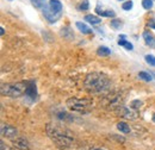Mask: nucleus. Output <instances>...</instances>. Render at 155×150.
Listing matches in <instances>:
<instances>
[{"label":"nucleus","instance_id":"1","mask_svg":"<svg viewBox=\"0 0 155 150\" xmlns=\"http://www.w3.org/2000/svg\"><path fill=\"white\" fill-rule=\"evenodd\" d=\"M45 130H47L49 138L56 144V147L60 149H67L74 142L72 132L67 130L66 128H62V126L56 125V124H48Z\"/></svg>","mask_w":155,"mask_h":150},{"label":"nucleus","instance_id":"2","mask_svg":"<svg viewBox=\"0 0 155 150\" xmlns=\"http://www.w3.org/2000/svg\"><path fill=\"white\" fill-rule=\"evenodd\" d=\"M110 85L109 77L103 73H91L86 76L84 81L85 88L90 93H99L105 91Z\"/></svg>","mask_w":155,"mask_h":150},{"label":"nucleus","instance_id":"3","mask_svg":"<svg viewBox=\"0 0 155 150\" xmlns=\"http://www.w3.org/2000/svg\"><path fill=\"white\" fill-rule=\"evenodd\" d=\"M28 86H29V82H25V81L13 82V83H4V85H1L0 92L2 95L10 96V98H18L26 93Z\"/></svg>","mask_w":155,"mask_h":150},{"label":"nucleus","instance_id":"4","mask_svg":"<svg viewBox=\"0 0 155 150\" xmlns=\"http://www.w3.org/2000/svg\"><path fill=\"white\" fill-rule=\"evenodd\" d=\"M67 107L74 112L86 113L93 105L91 99H79V98H69L66 103Z\"/></svg>","mask_w":155,"mask_h":150},{"label":"nucleus","instance_id":"5","mask_svg":"<svg viewBox=\"0 0 155 150\" xmlns=\"http://www.w3.org/2000/svg\"><path fill=\"white\" fill-rule=\"evenodd\" d=\"M0 132H1V136L2 137L10 138V139H13V138H16L18 136V130L15 126L8 125V124H1Z\"/></svg>","mask_w":155,"mask_h":150},{"label":"nucleus","instance_id":"6","mask_svg":"<svg viewBox=\"0 0 155 150\" xmlns=\"http://www.w3.org/2000/svg\"><path fill=\"white\" fill-rule=\"evenodd\" d=\"M116 113L118 117H122V118H125V119H136L137 118V113L134 112L133 110L125 107V106H117Z\"/></svg>","mask_w":155,"mask_h":150},{"label":"nucleus","instance_id":"7","mask_svg":"<svg viewBox=\"0 0 155 150\" xmlns=\"http://www.w3.org/2000/svg\"><path fill=\"white\" fill-rule=\"evenodd\" d=\"M43 15H44L45 19H47L49 23H56L58 19H60V17H61V12H55V11H53V10L49 7V5L43 7Z\"/></svg>","mask_w":155,"mask_h":150},{"label":"nucleus","instance_id":"8","mask_svg":"<svg viewBox=\"0 0 155 150\" xmlns=\"http://www.w3.org/2000/svg\"><path fill=\"white\" fill-rule=\"evenodd\" d=\"M12 141V144L16 149H19V150H30V144L28 142V139H25L24 137H19L17 136L16 138L11 139Z\"/></svg>","mask_w":155,"mask_h":150},{"label":"nucleus","instance_id":"9","mask_svg":"<svg viewBox=\"0 0 155 150\" xmlns=\"http://www.w3.org/2000/svg\"><path fill=\"white\" fill-rule=\"evenodd\" d=\"M143 39H144L147 45H149L150 48H155V37L152 35L150 31L147 30V31L143 32Z\"/></svg>","mask_w":155,"mask_h":150},{"label":"nucleus","instance_id":"10","mask_svg":"<svg viewBox=\"0 0 155 150\" xmlns=\"http://www.w3.org/2000/svg\"><path fill=\"white\" fill-rule=\"evenodd\" d=\"M75 25H77L78 30H79L81 34H84V35H91V34H92V29H91L90 26H87L85 23H82V21H77Z\"/></svg>","mask_w":155,"mask_h":150},{"label":"nucleus","instance_id":"11","mask_svg":"<svg viewBox=\"0 0 155 150\" xmlns=\"http://www.w3.org/2000/svg\"><path fill=\"white\" fill-rule=\"evenodd\" d=\"M25 94H26L28 96L32 98V99L36 98V95H37V88H36V85H35L34 82H29V86H28V88H26V93Z\"/></svg>","mask_w":155,"mask_h":150},{"label":"nucleus","instance_id":"12","mask_svg":"<svg viewBox=\"0 0 155 150\" xmlns=\"http://www.w3.org/2000/svg\"><path fill=\"white\" fill-rule=\"evenodd\" d=\"M49 7L55 12L62 11V4L60 0H49Z\"/></svg>","mask_w":155,"mask_h":150},{"label":"nucleus","instance_id":"13","mask_svg":"<svg viewBox=\"0 0 155 150\" xmlns=\"http://www.w3.org/2000/svg\"><path fill=\"white\" fill-rule=\"evenodd\" d=\"M97 13L101 17H107V18H115L116 13L112 10H99L97 8Z\"/></svg>","mask_w":155,"mask_h":150},{"label":"nucleus","instance_id":"14","mask_svg":"<svg viewBox=\"0 0 155 150\" xmlns=\"http://www.w3.org/2000/svg\"><path fill=\"white\" fill-rule=\"evenodd\" d=\"M85 20L87 21V23H90V24H92V25H97L99 23H101V19L97 17V16H93V15H87V16H85Z\"/></svg>","mask_w":155,"mask_h":150},{"label":"nucleus","instance_id":"15","mask_svg":"<svg viewBox=\"0 0 155 150\" xmlns=\"http://www.w3.org/2000/svg\"><path fill=\"white\" fill-rule=\"evenodd\" d=\"M111 54V50L107 48V47H99L97 50V55L98 56H109Z\"/></svg>","mask_w":155,"mask_h":150},{"label":"nucleus","instance_id":"16","mask_svg":"<svg viewBox=\"0 0 155 150\" xmlns=\"http://www.w3.org/2000/svg\"><path fill=\"white\" fill-rule=\"evenodd\" d=\"M117 129L120 132H123V133H129L130 132V126L124 122H119L117 124Z\"/></svg>","mask_w":155,"mask_h":150},{"label":"nucleus","instance_id":"17","mask_svg":"<svg viewBox=\"0 0 155 150\" xmlns=\"http://www.w3.org/2000/svg\"><path fill=\"white\" fill-rule=\"evenodd\" d=\"M138 77L142 79L143 81H147V82H149V81L153 80V75L147 73V72H140V73H138Z\"/></svg>","mask_w":155,"mask_h":150},{"label":"nucleus","instance_id":"18","mask_svg":"<svg viewBox=\"0 0 155 150\" xmlns=\"http://www.w3.org/2000/svg\"><path fill=\"white\" fill-rule=\"evenodd\" d=\"M154 5V0H142V6L144 10H150Z\"/></svg>","mask_w":155,"mask_h":150},{"label":"nucleus","instance_id":"19","mask_svg":"<svg viewBox=\"0 0 155 150\" xmlns=\"http://www.w3.org/2000/svg\"><path fill=\"white\" fill-rule=\"evenodd\" d=\"M31 4L37 8H43L45 6V0H31Z\"/></svg>","mask_w":155,"mask_h":150},{"label":"nucleus","instance_id":"20","mask_svg":"<svg viewBox=\"0 0 155 150\" xmlns=\"http://www.w3.org/2000/svg\"><path fill=\"white\" fill-rule=\"evenodd\" d=\"M110 25H111V28H112V29L118 30V29H120V26H122V21H120L119 19H114V20H111Z\"/></svg>","mask_w":155,"mask_h":150},{"label":"nucleus","instance_id":"21","mask_svg":"<svg viewBox=\"0 0 155 150\" xmlns=\"http://www.w3.org/2000/svg\"><path fill=\"white\" fill-rule=\"evenodd\" d=\"M144 60H146V62H147L149 66L155 67V56L154 55H146V56H144Z\"/></svg>","mask_w":155,"mask_h":150},{"label":"nucleus","instance_id":"22","mask_svg":"<svg viewBox=\"0 0 155 150\" xmlns=\"http://www.w3.org/2000/svg\"><path fill=\"white\" fill-rule=\"evenodd\" d=\"M133 6H134L133 1H125V2H123L122 8H123V10H125V11H130V10L133 8Z\"/></svg>","mask_w":155,"mask_h":150},{"label":"nucleus","instance_id":"23","mask_svg":"<svg viewBox=\"0 0 155 150\" xmlns=\"http://www.w3.org/2000/svg\"><path fill=\"white\" fill-rule=\"evenodd\" d=\"M130 106H131V109H135V110L136 109H140L142 106V101L141 100H133Z\"/></svg>","mask_w":155,"mask_h":150},{"label":"nucleus","instance_id":"24","mask_svg":"<svg viewBox=\"0 0 155 150\" xmlns=\"http://www.w3.org/2000/svg\"><path fill=\"white\" fill-rule=\"evenodd\" d=\"M88 7H90V5H88V1H87V0H84V1L80 4V6H79V10H81V11H86V10H88Z\"/></svg>","mask_w":155,"mask_h":150},{"label":"nucleus","instance_id":"25","mask_svg":"<svg viewBox=\"0 0 155 150\" xmlns=\"http://www.w3.org/2000/svg\"><path fill=\"white\" fill-rule=\"evenodd\" d=\"M0 148H1V150H13L12 148H10L8 145H6V144L4 143V141L0 142Z\"/></svg>","mask_w":155,"mask_h":150},{"label":"nucleus","instance_id":"26","mask_svg":"<svg viewBox=\"0 0 155 150\" xmlns=\"http://www.w3.org/2000/svg\"><path fill=\"white\" fill-rule=\"evenodd\" d=\"M124 48H127V50H133V48H134V45H133L131 43H129V42H127V43H125V45H124Z\"/></svg>","mask_w":155,"mask_h":150},{"label":"nucleus","instance_id":"27","mask_svg":"<svg viewBox=\"0 0 155 150\" xmlns=\"http://www.w3.org/2000/svg\"><path fill=\"white\" fill-rule=\"evenodd\" d=\"M148 25H149V28H152V29H155V19H152V20H149Z\"/></svg>","mask_w":155,"mask_h":150},{"label":"nucleus","instance_id":"28","mask_svg":"<svg viewBox=\"0 0 155 150\" xmlns=\"http://www.w3.org/2000/svg\"><path fill=\"white\" fill-rule=\"evenodd\" d=\"M0 34H1V36L5 34V30H4V28H0Z\"/></svg>","mask_w":155,"mask_h":150},{"label":"nucleus","instance_id":"29","mask_svg":"<svg viewBox=\"0 0 155 150\" xmlns=\"http://www.w3.org/2000/svg\"><path fill=\"white\" fill-rule=\"evenodd\" d=\"M153 122H154V123H155V113H154V114H153Z\"/></svg>","mask_w":155,"mask_h":150},{"label":"nucleus","instance_id":"30","mask_svg":"<svg viewBox=\"0 0 155 150\" xmlns=\"http://www.w3.org/2000/svg\"><path fill=\"white\" fill-rule=\"evenodd\" d=\"M93 150H103V149H93Z\"/></svg>","mask_w":155,"mask_h":150},{"label":"nucleus","instance_id":"31","mask_svg":"<svg viewBox=\"0 0 155 150\" xmlns=\"http://www.w3.org/2000/svg\"><path fill=\"white\" fill-rule=\"evenodd\" d=\"M8 1H13V0H8Z\"/></svg>","mask_w":155,"mask_h":150},{"label":"nucleus","instance_id":"32","mask_svg":"<svg viewBox=\"0 0 155 150\" xmlns=\"http://www.w3.org/2000/svg\"><path fill=\"white\" fill-rule=\"evenodd\" d=\"M119 1H123V0H119Z\"/></svg>","mask_w":155,"mask_h":150},{"label":"nucleus","instance_id":"33","mask_svg":"<svg viewBox=\"0 0 155 150\" xmlns=\"http://www.w3.org/2000/svg\"><path fill=\"white\" fill-rule=\"evenodd\" d=\"M154 75H155V73H154Z\"/></svg>","mask_w":155,"mask_h":150}]
</instances>
